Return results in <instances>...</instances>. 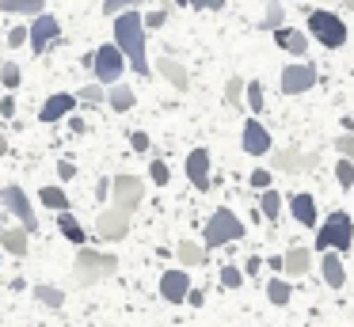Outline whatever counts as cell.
<instances>
[{
    "label": "cell",
    "instance_id": "6da1fadb",
    "mask_svg": "<svg viewBox=\"0 0 354 327\" xmlns=\"http://www.w3.org/2000/svg\"><path fill=\"white\" fill-rule=\"evenodd\" d=\"M115 46L126 53L133 73L149 76V57H145V15L141 12H122L115 19Z\"/></svg>",
    "mask_w": 354,
    "mask_h": 327
},
{
    "label": "cell",
    "instance_id": "7a4b0ae2",
    "mask_svg": "<svg viewBox=\"0 0 354 327\" xmlns=\"http://www.w3.org/2000/svg\"><path fill=\"white\" fill-rule=\"evenodd\" d=\"M73 274H77L80 286H100L103 278L118 274V255H107V251H95V247H80L77 263H73Z\"/></svg>",
    "mask_w": 354,
    "mask_h": 327
},
{
    "label": "cell",
    "instance_id": "3957f363",
    "mask_svg": "<svg viewBox=\"0 0 354 327\" xmlns=\"http://www.w3.org/2000/svg\"><path fill=\"white\" fill-rule=\"evenodd\" d=\"M351 240H354V221L346 209H335L320 228H316V251H320V255H328V251H346Z\"/></svg>",
    "mask_w": 354,
    "mask_h": 327
},
{
    "label": "cell",
    "instance_id": "277c9868",
    "mask_svg": "<svg viewBox=\"0 0 354 327\" xmlns=\"http://www.w3.org/2000/svg\"><path fill=\"white\" fill-rule=\"evenodd\" d=\"M308 30H313V38L320 46H328V50H339V46L346 42L343 15L328 12V8H313V12H308Z\"/></svg>",
    "mask_w": 354,
    "mask_h": 327
},
{
    "label": "cell",
    "instance_id": "5b68a950",
    "mask_svg": "<svg viewBox=\"0 0 354 327\" xmlns=\"http://www.w3.org/2000/svg\"><path fill=\"white\" fill-rule=\"evenodd\" d=\"M92 73H95V84H103V88H115V84H122L126 53L118 50L115 42L100 46V50H95V61H92Z\"/></svg>",
    "mask_w": 354,
    "mask_h": 327
},
{
    "label": "cell",
    "instance_id": "8992f818",
    "mask_svg": "<svg viewBox=\"0 0 354 327\" xmlns=\"http://www.w3.org/2000/svg\"><path fill=\"white\" fill-rule=\"evenodd\" d=\"M244 236V225L232 209H214V217L206 221V247H225V243H236Z\"/></svg>",
    "mask_w": 354,
    "mask_h": 327
},
{
    "label": "cell",
    "instance_id": "52a82bcc",
    "mask_svg": "<svg viewBox=\"0 0 354 327\" xmlns=\"http://www.w3.org/2000/svg\"><path fill=\"white\" fill-rule=\"evenodd\" d=\"M111 190H115V209H122V213H130L133 217V209H138L141 202H145V183L138 179V175H115L111 179Z\"/></svg>",
    "mask_w": 354,
    "mask_h": 327
},
{
    "label": "cell",
    "instance_id": "ba28073f",
    "mask_svg": "<svg viewBox=\"0 0 354 327\" xmlns=\"http://www.w3.org/2000/svg\"><path fill=\"white\" fill-rule=\"evenodd\" d=\"M313 84H316L313 65H286L282 73H278V91H282V95H305Z\"/></svg>",
    "mask_w": 354,
    "mask_h": 327
},
{
    "label": "cell",
    "instance_id": "9c48e42d",
    "mask_svg": "<svg viewBox=\"0 0 354 327\" xmlns=\"http://www.w3.org/2000/svg\"><path fill=\"white\" fill-rule=\"evenodd\" d=\"M0 202L8 205V209L16 213L19 221H24V228H27V232H35V228H39V217H35V205H31V198L24 194V187L8 183V187L0 190Z\"/></svg>",
    "mask_w": 354,
    "mask_h": 327
},
{
    "label": "cell",
    "instance_id": "30bf717a",
    "mask_svg": "<svg viewBox=\"0 0 354 327\" xmlns=\"http://www.w3.org/2000/svg\"><path fill=\"white\" fill-rule=\"evenodd\" d=\"M95 236L100 240H126L130 236V213H122V209H103L100 217H95Z\"/></svg>",
    "mask_w": 354,
    "mask_h": 327
},
{
    "label": "cell",
    "instance_id": "8fae6325",
    "mask_svg": "<svg viewBox=\"0 0 354 327\" xmlns=\"http://www.w3.org/2000/svg\"><path fill=\"white\" fill-rule=\"evenodd\" d=\"M57 35H62V23H57V15L42 12L39 19H31V50H35V53H46L50 46L57 42Z\"/></svg>",
    "mask_w": 354,
    "mask_h": 327
},
{
    "label": "cell",
    "instance_id": "7c38bea8",
    "mask_svg": "<svg viewBox=\"0 0 354 327\" xmlns=\"http://www.w3.org/2000/svg\"><path fill=\"white\" fill-rule=\"evenodd\" d=\"M270 164L286 175H301V171H313L316 167V152H301V149H278L270 156Z\"/></svg>",
    "mask_w": 354,
    "mask_h": 327
},
{
    "label": "cell",
    "instance_id": "4fadbf2b",
    "mask_svg": "<svg viewBox=\"0 0 354 327\" xmlns=\"http://www.w3.org/2000/svg\"><path fill=\"white\" fill-rule=\"evenodd\" d=\"M240 149H244L248 156H267V152H270V133H267V126H263L259 118H248V122H244Z\"/></svg>",
    "mask_w": 354,
    "mask_h": 327
},
{
    "label": "cell",
    "instance_id": "5bb4252c",
    "mask_svg": "<svg viewBox=\"0 0 354 327\" xmlns=\"http://www.w3.org/2000/svg\"><path fill=\"white\" fill-rule=\"evenodd\" d=\"M160 297L168 304H183L191 297V274L187 270H164L160 274Z\"/></svg>",
    "mask_w": 354,
    "mask_h": 327
},
{
    "label": "cell",
    "instance_id": "9a60e30c",
    "mask_svg": "<svg viewBox=\"0 0 354 327\" xmlns=\"http://www.w3.org/2000/svg\"><path fill=\"white\" fill-rule=\"evenodd\" d=\"M187 179L194 190H209V152L206 149H191L187 156Z\"/></svg>",
    "mask_w": 354,
    "mask_h": 327
},
{
    "label": "cell",
    "instance_id": "2e32d148",
    "mask_svg": "<svg viewBox=\"0 0 354 327\" xmlns=\"http://www.w3.org/2000/svg\"><path fill=\"white\" fill-rule=\"evenodd\" d=\"M77 103H80L77 95H69V91H57V95H50L46 103H42L39 118H42V122H62L65 114H73V106H77Z\"/></svg>",
    "mask_w": 354,
    "mask_h": 327
},
{
    "label": "cell",
    "instance_id": "e0dca14e",
    "mask_svg": "<svg viewBox=\"0 0 354 327\" xmlns=\"http://www.w3.org/2000/svg\"><path fill=\"white\" fill-rule=\"evenodd\" d=\"M156 73H160L176 91H187V88H191V73H187V68L179 65L176 57H160V61H156Z\"/></svg>",
    "mask_w": 354,
    "mask_h": 327
},
{
    "label": "cell",
    "instance_id": "ac0fdd59",
    "mask_svg": "<svg viewBox=\"0 0 354 327\" xmlns=\"http://www.w3.org/2000/svg\"><path fill=\"white\" fill-rule=\"evenodd\" d=\"M274 42H278V50L293 53V57H305V53H308V38H305V30L282 27V30H274Z\"/></svg>",
    "mask_w": 354,
    "mask_h": 327
},
{
    "label": "cell",
    "instance_id": "d6986e66",
    "mask_svg": "<svg viewBox=\"0 0 354 327\" xmlns=\"http://www.w3.org/2000/svg\"><path fill=\"white\" fill-rule=\"evenodd\" d=\"M290 213H293V221H297V225L313 228L316 225V198L305 194V190H301V194H293L290 198Z\"/></svg>",
    "mask_w": 354,
    "mask_h": 327
},
{
    "label": "cell",
    "instance_id": "ffe728a7",
    "mask_svg": "<svg viewBox=\"0 0 354 327\" xmlns=\"http://www.w3.org/2000/svg\"><path fill=\"white\" fill-rule=\"evenodd\" d=\"M320 274H324V286L328 289H343L346 286V270H343V259L339 255H324L320 259Z\"/></svg>",
    "mask_w": 354,
    "mask_h": 327
},
{
    "label": "cell",
    "instance_id": "44dd1931",
    "mask_svg": "<svg viewBox=\"0 0 354 327\" xmlns=\"http://www.w3.org/2000/svg\"><path fill=\"white\" fill-rule=\"evenodd\" d=\"M308 266H313V251L308 247H290L286 251V278H301V274H308Z\"/></svg>",
    "mask_w": 354,
    "mask_h": 327
},
{
    "label": "cell",
    "instance_id": "7402d4cb",
    "mask_svg": "<svg viewBox=\"0 0 354 327\" xmlns=\"http://www.w3.org/2000/svg\"><path fill=\"white\" fill-rule=\"evenodd\" d=\"M176 259H179V266H202V263H206V243L179 240L176 243Z\"/></svg>",
    "mask_w": 354,
    "mask_h": 327
},
{
    "label": "cell",
    "instance_id": "603a6c76",
    "mask_svg": "<svg viewBox=\"0 0 354 327\" xmlns=\"http://www.w3.org/2000/svg\"><path fill=\"white\" fill-rule=\"evenodd\" d=\"M27 236H31V232H27L24 225H19V228H4V232H0V247L8 251V255L24 259L27 255Z\"/></svg>",
    "mask_w": 354,
    "mask_h": 327
},
{
    "label": "cell",
    "instance_id": "cb8c5ba5",
    "mask_svg": "<svg viewBox=\"0 0 354 327\" xmlns=\"http://www.w3.org/2000/svg\"><path fill=\"white\" fill-rule=\"evenodd\" d=\"M133 103H138V95H133V88H126V84H115V88H107V106L115 114H126L133 111Z\"/></svg>",
    "mask_w": 354,
    "mask_h": 327
},
{
    "label": "cell",
    "instance_id": "d4e9b609",
    "mask_svg": "<svg viewBox=\"0 0 354 327\" xmlns=\"http://www.w3.org/2000/svg\"><path fill=\"white\" fill-rule=\"evenodd\" d=\"M57 232H62L69 243H80V247H84V225H80L73 213H57Z\"/></svg>",
    "mask_w": 354,
    "mask_h": 327
},
{
    "label": "cell",
    "instance_id": "484cf974",
    "mask_svg": "<svg viewBox=\"0 0 354 327\" xmlns=\"http://www.w3.org/2000/svg\"><path fill=\"white\" fill-rule=\"evenodd\" d=\"M42 0H0V12H8V15H31V19H39L42 15Z\"/></svg>",
    "mask_w": 354,
    "mask_h": 327
},
{
    "label": "cell",
    "instance_id": "4316f807",
    "mask_svg": "<svg viewBox=\"0 0 354 327\" xmlns=\"http://www.w3.org/2000/svg\"><path fill=\"white\" fill-rule=\"evenodd\" d=\"M39 202L46 205V209H54V213H69V194H65L62 187H42Z\"/></svg>",
    "mask_w": 354,
    "mask_h": 327
},
{
    "label": "cell",
    "instance_id": "83f0119b",
    "mask_svg": "<svg viewBox=\"0 0 354 327\" xmlns=\"http://www.w3.org/2000/svg\"><path fill=\"white\" fill-rule=\"evenodd\" d=\"M290 297H293V286H286V281H282V274L267 281V301H270V304L286 308V304H290Z\"/></svg>",
    "mask_w": 354,
    "mask_h": 327
},
{
    "label": "cell",
    "instance_id": "f1b7e54d",
    "mask_svg": "<svg viewBox=\"0 0 354 327\" xmlns=\"http://www.w3.org/2000/svg\"><path fill=\"white\" fill-rule=\"evenodd\" d=\"M259 213L267 221H278L282 217V194H278V190H263L259 194Z\"/></svg>",
    "mask_w": 354,
    "mask_h": 327
},
{
    "label": "cell",
    "instance_id": "f546056e",
    "mask_svg": "<svg viewBox=\"0 0 354 327\" xmlns=\"http://www.w3.org/2000/svg\"><path fill=\"white\" fill-rule=\"evenodd\" d=\"M259 27H263V30H282V27H286V8H282V0H270V4H267V15H263Z\"/></svg>",
    "mask_w": 354,
    "mask_h": 327
},
{
    "label": "cell",
    "instance_id": "4dcf8cb0",
    "mask_svg": "<svg viewBox=\"0 0 354 327\" xmlns=\"http://www.w3.org/2000/svg\"><path fill=\"white\" fill-rule=\"evenodd\" d=\"M35 297H39L46 308H62L65 304V289H57V286H35Z\"/></svg>",
    "mask_w": 354,
    "mask_h": 327
},
{
    "label": "cell",
    "instance_id": "1f68e13d",
    "mask_svg": "<svg viewBox=\"0 0 354 327\" xmlns=\"http://www.w3.org/2000/svg\"><path fill=\"white\" fill-rule=\"evenodd\" d=\"M19 80H24V68L16 65V61H4V65H0V88H19Z\"/></svg>",
    "mask_w": 354,
    "mask_h": 327
},
{
    "label": "cell",
    "instance_id": "d6a6232c",
    "mask_svg": "<svg viewBox=\"0 0 354 327\" xmlns=\"http://www.w3.org/2000/svg\"><path fill=\"white\" fill-rule=\"evenodd\" d=\"M77 99H80V103H88V106H100V103H107V88H103V84H84Z\"/></svg>",
    "mask_w": 354,
    "mask_h": 327
},
{
    "label": "cell",
    "instance_id": "836d02e7",
    "mask_svg": "<svg viewBox=\"0 0 354 327\" xmlns=\"http://www.w3.org/2000/svg\"><path fill=\"white\" fill-rule=\"evenodd\" d=\"M335 183L343 190H354V160H343L339 156V164H335Z\"/></svg>",
    "mask_w": 354,
    "mask_h": 327
},
{
    "label": "cell",
    "instance_id": "e575fe53",
    "mask_svg": "<svg viewBox=\"0 0 354 327\" xmlns=\"http://www.w3.org/2000/svg\"><path fill=\"white\" fill-rule=\"evenodd\" d=\"M244 95H248V84L240 80V76H232V80L225 84V103H229V106H240V99H244Z\"/></svg>",
    "mask_w": 354,
    "mask_h": 327
},
{
    "label": "cell",
    "instance_id": "d590c367",
    "mask_svg": "<svg viewBox=\"0 0 354 327\" xmlns=\"http://www.w3.org/2000/svg\"><path fill=\"white\" fill-rule=\"evenodd\" d=\"M244 286V270L240 266H221V289H240Z\"/></svg>",
    "mask_w": 354,
    "mask_h": 327
},
{
    "label": "cell",
    "instance_id": "8d00e7d4",
    "mask_svg": "<svg viewBox=\"0 0 354 327\" xmlns=\"http://www.w3.org/2000/svg\"><path fill=\"white\" fill-rule=\"evenodd\" d=\"M138 4H145V0H103V12L115 15V19H118L122 12H133Z\"/></svg>",
    "mask_w": 354,
    "mask_h": 327
},
{
    "label": "cell",
    "instance_id": "74e56055",
    "mask_svg": "<svg viewBox=\"0 0 354 327\" xmlns=\"http://www.w3.org/2000/svg\"><path fill=\"white\" fill-rule=\"evenodd\" d=\"M248 106H252V114H259L263 111V106H267V103H263V84L259 80H248Z\"/></svg>",
    "mask_w": 354,
    "mask_h": 327
},
{
    "label": "cell",
    "instance_id": "f35d334b",
    "mask_svg": "<svg viewBox=\"0 0 354 327\" xmlns=\"http://www.w3.org/2000/svg\"><path fill=\"white\" fill-rule=\"evenodd\" d=\"M335 149H339V156H343V160H354V133H339L335 137Z\"/></svg>",
    "mask_w": 354,
    "mask_h": 327
},
{
    "label": "cell",
    "instance_id": "ab89813d",
    "mask_svg": "<svg viewBox=\"0 0 354 327\" xmlns=\"http://www.w3.org/2000/svg\"><path fill=\"white\" fill-rule=\"evenodd\" d=\"M149 175H153V183H156V187H168V179H171L168 164H160V160H156V164H149Z\"/></svg>",
    "mask_w": 354,
    "mask_h": 327
},
{
    "label": "cell",
    "instance_id": "60d3db41",
    "mask_svg": "<svg viewBox=\"0 0 354 327\" xmlns=\"http://www.w3.org/2000/svg\"><path fill=\"white\" fill-rule=\"evenodd\" d=\"M24 42H31V27H24V23H19V27L8 30V46H24Z\"/></svg>",
    "mask_w": 354,
    "mask_h": 327
},
{
    "label": "cell",
    "instance_id": "b9f144b4",
    "mask_svg": "<svg viewBox=\"0 0 354 327\" xmlns=\"http://www.w3.org/2000/svg\"><path fill=\"white\" fill-rule=\"evenodd\" d=\"M252 187L255 190H270V171H267V167H255V171H252Z\"/></svg>",
    "mask_w": 354,
    "mask_h": 327
},
{
    "label": "cell",
    "instance_id": "7bdbcfd3",
    "mask_svg": "<svg viewBox=\"0 0 354 327\" xmlns=\"http://www.w3.org/2000/svg\"><path fill=\"white\" fill-rule=\"evenodd\" d=\"M225 4L229 0H191V8H198V12H221Z\"/></svg>",
    "mask_w": 354,
    "mask_h": 327
},
{
    "label": "cell",
    "instance_id": "ee69618b",
    "mask_svg": "<svg viewBox=\"0 0 354 327\" xmlns=\"http://www.w3.org/2000/svg\"><path fill=\"white\" fill-rule=\"evenodd\" d=\"M130 149H133V152H149V133L133 129V133H130Z\"/></svg>",
    "mask_w": 354,
    "mask_h": 327
},
{
    "label": "cell",
    "instance_id": "f6af8a7d",
    "mask_svg": "<svg viewBox=\"0 0 354 327\" xmlns=\"http://www.w3.org/2000/svg\"><path fill=\"white\" fill-rule=\"evenodd\" d=\"M164 23H168V12H164V8H160V12H149V15H145V27H149V30L164 27Z\"/></svg>",
    "mask_w": 354,
    "mask_h": 327
},
{
    "label": "cell",
    "instance_id": "bcb514c9",
    "mask_svg": "<svg viewBox=\"0 0 354 327\" xmlns=\"http://www.w3.org/2000/svg\"><path fill=\"white\" fill-rule=\"evenodd\" d=\"M0 114H4V118H16V99H12V95L0 99Z\"/></svg>",
    "mask_w": 354,
    "mask_h": 327
},
{
    "label": "cell",
    "instance_id": "7dc6e473",
    "mask_svg": "<svg viewBox=\"0 0 354 327\" xmlns=\"http://www.w3.org/2000/svg\"><path fill=\"white\" fill-rule=\"evenodd\" d=\"M57 175H62V179H73V175H77V164H73V160H62V164H57Z\"/></svg>",
    "mask_w": 354,
    "mask_h": 327
},
{
    "label": "cell",
    "instance_id": "c3c4849f",
    "mask_svg": "<svg viewBox=\"0 0 354 327\" xmlns=\"http://www.w3.org/2000/svg\"><path fill=\"white\" fill-rule=\"evenodd\" d=\"M267 266H270V270L282 274V270H286V255H270V259H267Z\"/></svg>",
    "mask_w": 354,
    "mask_h": 327
},
{
    "label": "cell",
    "instance_id": "681fc988",
    "mask_svg": "<svg viewBox=\"0 0 354 327\" xmlns=\"http://www.w3.org/2000/svg\"><path fill=\"white\" fill-rule=\"evenodd\" d=\"M259 266H263V259H259V255H252V259H248V263H244V274H255V270H259Z\"/></svg>",
    "mask_w": 354,
    "mask_h": 327
},
{
    "label": "cell",
    "instance_id": "f907efd6",
    "mask_svg": "<svg viewBox=\"0 0 354 327\" xmlns=\"http://www.w3.org/2000/svg\"><path fill=\"white\" fill-rule=\"evenodd\" d=\"M69 126H73V133H88V122L84 118H73Z\"/></svg>",
    "mask_w": 354,
    "mask_h": 327
},
{
    "label": "cell",
    "instance_id": "816d5d0a",
    "mask_svg": "<svg viewBox=\"0 0 354 327\" xmlns=\"http://www.w3.org/2000/svg\"><path fill=\"white\" fill-rule=\"evenodd\" d=\"M107 190H111V179H100V187H95V194H100V198H107Z\"/></svg>",
    "mask_w": 354,
    "mask_h": 327
},
{
    "label": "cell",
    "instance_id": "f5cc1de1",
    "mask_svg": "<svg viewBox=\"0 0 354 327\" xmlns=\"http://www.w3.org/2000/svg\"><path fill=\"white\" fill-rule=\"evenodd\" d=\"M4 152H8V137L0 133V156H4Z\"/></svg>",
    "mask_w": 354,
    "mask_h": 327
},
{
    "label": "cell",
    "instance_id": "db71d44e",
    "mask_svg": "<svg viewBox=\"0 0 354 327\" xmlns=\"http://www.w3.org/2000/svg\"><path fill=\"white\" fill-rule=\"evenodd\" d=\"M343 8H346V12H354V0H343Z\"/></svg>",
    "mask_w": 354,
    "mask_h": 327
},
{
    "label": "cell",
    "instance_id": "11a10c76",
    "mask_svg": "<svg viewBox=\"0 0 354 327\" xmlns=\"http://www.w3.org/2000/svg\"><path fill=\"white\" fill-rule=\"evenodd\" d=\"M176 4H179V8H191V0H176Z\"/></svg>",
    "mask_w": 354,
    "mask_h": 327
}]
</instances>
